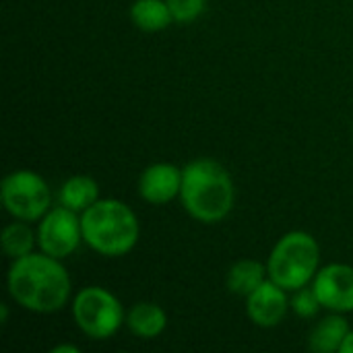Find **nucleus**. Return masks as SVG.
Returning a JSON list of instances; mask_svg holds the SVG:
<instances>
[{
  "mask_svg": "<svg viewBox=\"0 0 353 353\" xmlns=\"http://www.w3.org/2000/svg\"><path fill=\"white\" fill-rule=\"evenodd\" d=\"M8 292L27 310L56 312L70 296V279L58 259L27 254L14 259L8 273Z\"/></svg>",
  "mask_w": 353,
  "mask_h": 353,
  "instance_id": "nucleus-1",
  "label": "nucleus"
},
{
  "mask_svg": "<svg viewBox=\"0 0 353 353\" xmlns=\"http://www.w3.org/2000/svg\"><path fill=\"white\" fill-rule=\"evenodd\" d=\"M180 196L194 219L215 223L228 217L234 207V184L221 163L213 159H196L182 172Z\"/></svg>",
  "mask_w": 353,
  "mask_h": 353,
  "instance_id": "nucleus-2",
  "label": "nucleus"
},
{
  "mask_svg": "<svg viewBox=\"0 0 353 353\" xmlns=\"http://www.w3.org/2000/svg\"><path fill=\"white\" fill-rule=\"evenodd\" d=\"M83 240L99 254L122 256L139 240V221L132 209L114 199L93 203L83 211Z\"/></svg>",
  "mask_w": 353,
  "mask_h": 353,
  "instance_id": "nucleus-3",
  "label": "nucleus"
},
{
  "mask_svg": "<svg viewBox=\"0 0 353 353\" xmlns=\"http://www.w3.org/2000/svg\"><path fill=\"white\" fill-rule=\"evenodd\" d=\"M319 269V244L306 232H290L283 236L271 256L269 275L285 292H298L308 285Z\"/></svg>",
  "mask_w": 353,
  "mask_h": 353,
  "instance_id": "nucleus-4",
  "label": "nucleus"
},
{
  "mask_svg": "<svg viewBox=\"0 0 353 353\" xmlns=\"http://www.w3.org/2000/svg\"><path fill=\"white\" fill-rule=\"evenodd\" d=\"M72 314L79 329L93 339L112 337L124 321L120 302L103 288H85L74 298Z\"/></svg>",
  "mask_w": 353,
  "mask_h": 353,
  "instance_id": "nucleus-5",
  "label": "nucleus"
},
{
  "mask_svg": "<svg viewBox=\"0 0 353 353\" xmlns=\"http://www.w3.org/2000/svg\"><path fill=\"white\" fill-rule=\"evenodd\" d=\"M2 203L12 217L33 221L50 211V188L35 172L19 170L4 178Z\"/></svg>",
  "mask_w": 353,
  "mask_h": 353,
  "instance_id": "nucleus-6",
  "label": "nucleus"
},
{
  "mask_svg": "<svg viewBox=\"0 0 353 353\" xmlns=\"http://www.w3.org/2000/svg\"><path fill=\"white\" fill-rule=\"evenodd\" d=\"M37 238L41 250L54 259H64L72 254L83 238V225L77 217V211L62 205L48 211L39 225Z\"/></svg>",
  "mask_w": 353,
  "mask_h": 353,
  "instance_id": "nucleus-7",
  "label": "nucleus"
},
{
  "mask_svg": "<svg viewBox=\"0 0 353 353\" xmlns=\"http://www.w3.org/2000/svg\"><path fill=\"white\" fill-rule=\"evenodd\" d=\"M314 294L323 308L335 312L353 310V267L329 265L314 277Z\"/></svg>",
  "mask_w": 353,
  "mask_h": 353,
  "instance_id": "nucleus-8",
  "label": "nucleus"
},
{
  "mask_svg": "<svg viewBox=\"0 0 353 353\" xmlns=\"http://www.w3.org/2000/svg\"><path fill=\"white\" fill-rule=\"evenodd\" d=\"M288 298H285V290L279 288L273 279L265 281L263 285H259L250 296H248V316L252 319L254 325L259 327H277L285 312H288Z\"/></svg>",
  "mask_w": 353,
  "mask_h": 353,
  "instance_id": "nucleus-9",
  "label": "nucleus"
},
{
  "mask_svg": "<svg viewBox=\"0 0 353 353\" xmlns=\"http://www.w3.org/2000/svg\"><path fill=\"white\" fill-rule=\"evenodd\" d=\"M182 172L172 163H155L147 168L139 182V192L147 203L165 205L180 194Z\"/></svg>",
  "mask_w": 353,
  "mask_h": 353,
  "instance_id": "nucleus-10",
  "label": "nucleus"
},
{
  "mask_svg": "<svg viewBox=\"0 0 353 353\" xmlns=\"http://www.w3.org/2000/svg\"><path fill=\"white\" fill-rule=\"evenodd\" d=\"M126 325H128V329L134 335H139L143 339H153V337L163 333V329L168 325V316H165V312L157 304L139 302L128 312Z\"/></svg>",
  "mask_w": 353,
  "mask_h": 353,
  "instance_id": "nucleus-11",
  "label": "nucleus"
},
{
  "mask_svg": "<svg viewBox=\"0 0 353 353\" xmlns=\"http://www.w3.org/2000/svg\"><path fill=\"white\" fill-rule=\"evenodd\" d=\"M347 333H350L347 321H343L341 316H327L310 333L308 345H310L312 352L319 353L339 352L345 337H347Z\"/></svg>",
  "mask_w": 353,
  "mask_h": 353,
  "instance_id": "nucleus-12",
  "label": "nucleus"
},
{
  "mask_svg": "<svg viewBox=\"0 0 353 353\" xmlns=\"http://www.w3.org/2000/svg\"><path fill=\"white\" fill-rule=\"evenodd\" d=\"M99 186L89 176H74L60 188V205L72 211H87L99 199Z\"/></svg>",
  "mask_w": 353,
  "mask_h": 353,
  "instance_id": "nucleus-13",
  "label": "nucleus"
},
{
  "mask_svg": "<svg viewBox=\"0 0 353 353\" xmlns=\"http://www.w3.org/2000/svg\"><path fill=\"white\" fill-rule=\"evenodd\" d=\"M130 19L143 31H161L174 21L172 10L163 0H137L130 6Z\"/></svg>",
  "mask_w": 353,
  "mask_h": 353,
  "instance_id": "nucleus-14",
  "label": "nucleus"
},
{
  "mask_svg": "<svg viewBox=\"0 0 353 353\" xmlns=\"http://www.w3.org/2000/svg\"><path fill=\"white\" fill-rule=\"evenodd\" d=\"M265 281H267L265 279V267L256 261H240L228 273L230 292L240 294V296H250Z\"/></svg>",
  "mask_w": 353,
  "mask_h": 353,
  "instance_id": "nucleus-15",
  "label": "nucleus"
},
{
  "mask_svg": "<svg viewBox=\"0 0 353 353\" xmlns=\"http://www.w3.org/2000/svg\"><path fill=\"white\" fill-rule=\"evenodd\" d=\"M33 232L25 223H10L2 234V248L10 259H21L33 250Z\"/></svg>",
  "mask_w": 353,
  "mask_h": 353,
  "instance_id": "nucleus-16",
  "label": "nucleus"
},
{
  "mask_svg": "<svg viewBox=\"0 0 353 353\" xmlns=\"http://www.w3.org/2000/svg\"><path fill=\"white\" fill-rule=\"evenodd\" d=\"M174 21L178 23H192L196 17L203 14L207 0H165Z\"/></svg>",
  "mask_w": 353,
  "mask_h": 353,
  "instance_id": "nucleus-17",
  "label": "nucleus"
},
{
  "mask_svg": "<svg viewBox=\"0 0 353 353\" xmlns=\"http://www.w3.org/2000/svg\"><path fill=\"white\" fill-rule=\"evenodd\" d=\"M292 308H294L296 314H300V316H304V319H310V316H314V314L319 312L321 302H319L314 290H304V288H302V290H298V294L294 296Z\"/></svg>",
  "mask_w": 353,
  "mask_h": 353,
  "instance_id": "nucleus-18",
  "label": "nucleus"
},
{
  "mask_svg": "<svg viewBox=\"0 0 353 353\" xmlns=\"http://www.w3.org/2000/svg\"><path fill=\"white\" fill-rule=\"evenodd\" d=\"M341 353H353V331L347 333V337H345V341H343V345H341Z\"/></svg>",
  "mask_w": 353,
  "mask_h": 353,
  "instance_id": "nucleus-19",
  "label": "nucleus"
},
{
  "mask_svg": "<svg viewBox=\"0 0 353 353\" xmlns=\"http://www.w3.org/2000/svg\"><path fill=\"white\" fill-rule=\"evenodd\" d=\"M62 352L77 353L79 350H77V347H72V345H60V347H56V350H54V353H62Z\"/></svg>",
  "mask_w": 353,
  "mask_h": 353,
  "instance_id": "nucleus-20",
  "label": "nucleus"
},
{
  "mask_svg": "<svg viewBox=\"0 0 353 353\" xmlns=\"http://www.w3.org/2000/svg\"><path fill=\"white\" fill-rule=\"evenodd\" d=\"M6 319H8V308H6V304H2V316H0V321L6 323Z\"/></svg>",
  "mask_w": 353,
  "mask_h": 353,
  "instance_id": "nucleus-21",
  "label": "nucleus"
}]
</instances>
